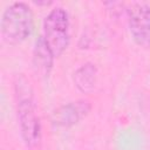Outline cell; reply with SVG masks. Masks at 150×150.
I'll use <instances>...</instances> for the list:
<instances>
[{
  "label": "cell",
  "instance_id": "1",
  "mask_svg": "<svg viewBox=\"0 0 150 150\" xmlns=\"http://www.w3.org/2000/svg\"><path fill=\"white\" fill-rule=\"evenodd\" d=\"M14 95L21 138L27 149L39 150L42 138L41 122L34 100L33 88L23 75H18L14 80Z\"/></svg>",
  "mask_w": 150,
  "mask_h": 150
},
{
  "label": "cell",
  "instance_id": "2",
  "mask_svg": "<svg viewBox=\"0 0 150 150\" xmlns=\"http://www.w3.org/2000/svg\"><path fill=\"white\" fill-rule=\"evenodd\" d=\"M34 15L28 4L23 1L12 2L5 8L0 20L2 40L9 45L25 41L33 32Z\"/></svg>",
  "mask_w": 150,
  "mask_h": 150
},
{
  "label": "cell",
  "instance_id": "3",
  "mask_svg": "<svg viewBox=\"0 0 150 150\" xmlns=\"http://www.w3.org/2000/svg\"><path fill=\"white\" fill-rule=\"evenodd\" d=\"M69 16L63 7H54L43 19L42 36L54 56H60L69 46L70 33H69Z\"/></svg>",
  "mask_w": 150,
  "mask_h": 150
},
{
  "label": "cell",
  "instance_id": "4",
  "mask_svg": "<svg viewBox=\"0 0 150 150\" xmlns=\"http://www.w3.org/2000/svg\"><path fill=\"white\" fill-rule=\"evenodd\" d=\"M127 15L134 42L143 48L150 47V6L145 2H131Z\"/></svg>",
  "mask_w": 150,
  "mask_h": 150
},
{
  "label": "cell",
  "instance_id": "5",
  "mask_svg": "<svg viewBox=\"0 0 150 150\" xmlns=\"http://www.w3.org/2000/svg\"><path fill=\"white\" fill-rule=\"evenodd\" d=\"M91 105L87 100H76L57 107L50 116L52 124L56 128H69L79 123L90 111Z\"/></svg>",
  "mask_w": 150,
  "mask_h": 150
},
{
  "label": "cell",
  "instance_id": "6",
  "mask_svg": "<svg viewBox=\"0 0 150 150\" xmlns=\"http://www.w3.org/2000/svg\"><path fill=\"white\" fill-rule=\"evenodd\" d=\"M54 59L55 56L47 42L45 41L43 36L39 35L35 40L33 48V67L35 73L42 79L48 77L53 69Z\"/></svg>",
  "mask_w": 150,
  "mask_h": 150
},
{
  "label": "cell",
  "instance_id": "7",
  "mask_svg": "<svg viewBox=\"0 0 150 150\" xmlns=\"http://www.w3.org/2000/svg\"><path fill=\"white\" fill-rule=\"evenodd\" d=\"M73 79H74V83L76 86V88L87 94L90 93L96 83V79H97V68L94 63L91 62H87L82 66H80L73 74Z\"/></svg>",
  "mask_w": 150,
  "mask_h": 150
}]
</instances>
